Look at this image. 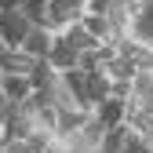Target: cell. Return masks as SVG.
I'll return each mask as SVG.
<instances>
[{
    "label": "cell",
    "instance_id": "obj_7",
    "mask_svg": "<svg viewBox=\"0 0 153 153\" xmlns=\"http://www.w3.org/2000/svg\"><path fill=\"white\" fill-rule=\"evenodd\" d=\"M33 66H36V59L26 55L22 48H4L0 51V73H22V76H29Z\"/></svg>",
    "mask_w": 153,
    "mask_h": 153
},
{
    "label": "cell",
    "instance_id": "obj_1",
    "mask_svg": "<svg viewBox=\"0 0 153 153\" xmlns=\"http://www.w3.org/2000/svg\"><path fill=\"white\" fill-rule=\"evenodd\" d=\"M88 0H48V26L51 33H66L73 22H80Z\"/></svg>",
    "mask_w": 153,
    "mask_h": 153
},
{
    "label": "cell",
    "instance_id": "obj_11",
    "mask_svg": "<svg viewBox=\"0 0 153 153\" xmlns=\"http://www.w3.org/2000/svg\"><path fill=\"white\" fill-rule=\"evenodd\" d=\"M88 91H91V102H95V106H99L102 99H109V95H113V80L106 76V69L88 73Z\"/></svg>",
    "mask_w": 153,
    "mask_h": 153
},
{
    "label": "cell",
    "instance_id": "obj_10",
    "mask_svg": "<svg viewBox=\"0 0 153 153\" xmlns=\"http://www.w3.org/2000/svg\"><path fill=\"white\" fill-rule=\"evenodd\" d=\"M91 117V113H84V109H59V124H55V135H59L62 142L66 139H73L76 131L84 128V120Z\"/></svg>",
    "mask_w": 153,
    "mask_h": 153
},
{
    "label": "cell",
    "instance_id": "obj_2",
    "mask_svg": "<svg viewBox=\"0 0 153 153\" xmlns=\"http://www.w3.org/2000/svg\"><path fill=\"white\" fill-rule=\"evenodd\" d=\"M29 29H33V22L18 7L15 11H0V40H4V48H22Z\"/></svg>",
    "mask_w": 153,
    "mask_h": 153
},
{
    "label": "cell",
    "instance_id": "obj_5",
    "mask_svg": "<svg viewBox=\"0 0 153 153\" xmlns=\"http://www.w3.org/2000/svg\"><path fill=\"white\" fill-rule=\"evenodd\" d=\"M0 80H4V99L7 106H22L33 99V80L22 73H0Z\"/></svg>",
    "mask_w": 153,
    "mask_h": 153
},
{
    "label": "cell",
    "instance_id": "obj_12",
    "mask_svg": "<svg viewBox=\"0 0 153 153\" xmlns=\"http://www.w3.org/2000/svg\"><path fill=\"white\" fill-rule=\"evenodd\" d=\"M128 124H120V128H109V131H102V142H99V153H124V142H128Z\"/></svg>",
    "mask_w": 153,
    "mask_h": 153
},
{
    "label": "cell",
    "instance_id": "obj_3",
    "mask_svg": "<svg viewBox=\"0 0 153 153\" xmlns=\"http://www.w3.org/2000/svg\"><path fill=\"white\" fill-rule=\"evenodd\" d=\"M91 117L99 120L106 131H109V128H120V124H128V99H117V95H109V99H102L99 106L91 109Z\"/></svg>",
    "mask_w": 153,
    "mask_h": 153
},
{
    "label": "cell",
    "instance_id": "obj_9",
    "mask_svg": "<svg viewBox=\"0 0 153 153\" xmlns=\"http://www.w3.org/2000/svg\"><path fill=\"white\" fill-rule=\"evenodd\" d=\"M80 26L95 36V40H99V44H117V33H113V22H109V18L106 15H80Z\"/></svg>",
    "mask_w": 153,
    "mask_h": 153
},
{
    "label": "cell",
    "instance_id": "obj_16",
    "mask_svg": "<svg viewBox=\"0 0 153 153\" xmlns=\"http://www.w3.org/2000/svg\"><path fill=\"white\" fill-rule=\"evenodd\" d=\"M0 106H7V99H4V80H0Z\"/></svg>",
    "mask_w": 153,
    "mask_h": 153
},
{
    "label": "cell",
    "instance_id": "obj_13",
    "mask_svg": "<svg viewBox=\"0 0 153 153\" xmlns=\"http://www.w3.org/2000/svg\"><path fill=\"white\" fill-rule=\"evenodd\" d=\"M66 40L76 48V55H80V51H91V48H99V40H95V36H91V33H88L80 22H73V26L66 29Z\"/></svg>",
    "mask_w": 153,
    "mask_h": 153
},
{
    "label": "cell",
    "instance_id": "obj_15",
    "mask_svg": "<svg viewBox=\"0 0 153 153\" xmlns=\"http://www.w3.org/2000/svg\"><path fill=\"white\" fill-rule=\"evenodd\" d=\"M18 7V0H0V11H15Z\"/></svg>",
    "mask_w": 153,
    "mask_h": 153
},
{
    "label": "cell",
    "instance_id": "obj_6",
    "mask_svg": "<svg viewBox=\"0 0 153 153\" xmlns=\"http://www.w3.org/2000/svg\"><path fill=\"white\" fill-rule=\"evenodd\" d=\"M76 48L66 40V33H55V40H51V51H48V62L59 69V73H66V69H76Z\"/></svg>",
    "mask_w": 153,
    "mask_h": 153
},
{
    "label": "cell",
    "instance_id": "obj_14",
    "mask_svg": "<svg viewBox=\"0 0 153 153\" xmlns=\"http://www.w3.org/2000/svg\"><path fill=\"white\" fill-rule=\"evenodd\" d=\"M109 7H113V0H88L84 4L88 15H106V18H109Z\"/></svg>",
    "mask_w": 153,
    "mask_h": 153
},
{
    "label": "cell",
    "instance_id": "obj_8",
    "mask_svg": "<svg viewBox=\"0 0 153 153\" xmlns=\"http://www.w3.org/2000/svg\"><path fill=\"white\" fill-rule=\"evenodd\" d=\"M51 40H55V33H51V29H44V26H33V29H29V36L22 40V51H26V55H33V59L40 62V59H48Z\"/></svg>",
    "mask_w": 153,
    "mask_h": 153
},
{
    "label": "cell",
    "instance_id": "obj_4",
    "mask_svg": "<svg viewBox=\"0 0 153 153\" xmlns=\"http://www.w3.org/2000/svg\"><path fill=\"white\" fill-rule=\"evenodd\" d=\"M62 84L69 88L76 109H84V113H91V109H95L91 91H88V73H84V69H66V73H62Z\"/></svg>",
    "mask_w": 153,
    "mask_h": 153
}]
</instances>
